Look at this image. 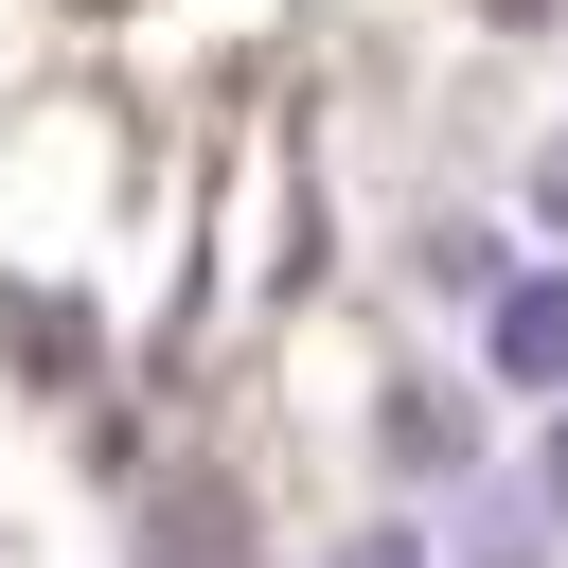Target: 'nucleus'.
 <instances>
[{
	"instance_id": "obj_1",
	"label": "nucleus",
	"mask_w": 568,
	"mask_h": 568,
	"mask_svg": "<svg viewBox=\"0 0 568 568\" xmlns=\"http://www.w3.org/2000/svg\"><path fill=\"white\" fill-rule=\"evenodd\" d=\"M497 373L515 390H568V284H497Z\"/></svg>"
},
{
	"instance_id": "obj_2",
	"label": "nucleus",
	"mask_w": 568,
	"mask_h": 568,
	"mask_svg": "<svg viewBox=\"0 0 568 568\" xmlns=\"http://www.w3.org/2000/svg\"><path fill=\"white\" fill-rule=\"evenodd\" d=\"M231 550H248L231 497H160V568H231Z\"/></svg>"
},
{
	"instance_id": "obj_3",
	"label": "nucleus",
	"mask_w": 568,
	"mask_h": 568,
	"mask_svg": "<svg viewBox=\"0 0 568 568\" xmlns=\"http://www.w3.org/2000/svg\"><path fill=\"white\" fill-rule=\"evenodd\" d=\"M337 568H426V550H408V532H355V550H337Z\"/></svg>"
},
{
	"instance_id": "obj_4",
	"label": "nucleus",
	"mask_w": 568,
	"mask_h": 568,
	"mask_svg": "<svg viewBox=\"0 0 568 568\" xmlns=\"http://www.w3.org/2000/svg\"><path fill=\"white\" fill-rule=\"evenodd\" d=\"M532 213H568V142H550V160H532Z\"/></svg>"
},
{
	"instance_id": "obj_5",
	"label": "nucleus",
	"mask_w": 568,
	"mask_h": 568,
	"mask_svg": "<svg viewBox=\"0 0 568 568\" xmlns=\"http://www.w3.org/2000/svg\"><path fill=\"white\" fill-rule=\"evenodd\" d=\"M550 515H568V426H550Z\"/></svg>"
}]
</instances>
